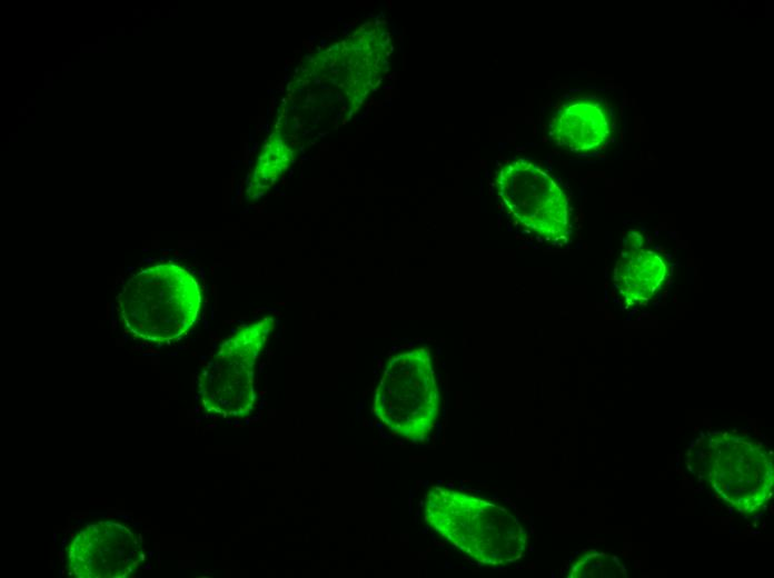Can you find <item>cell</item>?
I'll return each mask as SVG.
<instances>
[{
    "mask_svg": "<svg viewBox=\"0 0 774 578\" xmlns=\"http://www.w3.org/2000/svg\"><path fill=\"white\" fill-rule=\"evenodd\" d=\"M424 511L436 532L479 565L505 566L525 552V529L507 509L492 501L433 487L426 494Z\"/></svg>",
    "mask_w": 774,
    "mask_h": 578,
    "instance_id": "obj_1",
    "label": "cell"
},
{
    "mask_svg": "<svg viewBox=\"0 0 774 578\" xmlns=\"http://www.w3.org/2000/svg\"><path fill=\"white\" fill-rule=\"evenodd\" d=\"M201 305L197 279L185 268L161 263L131 276L118 296L126 328L150 342H170L197 320Z\"/></svg>",
    "mask_w": 774,
    "mask_h": 578,
    "instance_id": "obj_2",
    "label": "cell"
},
{
    "mask_svg": "<svg viewBox=\"0 0 774 578\" xmlns=\"http://www.w3.org/2000/svg\"><path fill=\"white\" fill-rule=\"evenodd\" d=\"M440 395L430 351L419 347L387 362L374 396V415L395 435L423 441L435 427Z\"/></svg>",
    "mask_w": 774,
    "mask_h": 578,
    "instance_id": "obj_3",
    "label": "cell"
},
{
    "mask_svg": "<svg viewBox=\"0 0 774 578\" xmlns=\"http://www.w3.org/2000/svg\"><path fill=\"white\" fill-rule=\"evenodd\" d=\"M275 325L274 317H264L242 326L222 341L198 381L200 400L208 412L241 418L252 410L255 366Z\"/></svg>",
    "mask_w": 774,
    "mask_h": 578,
    "instance_id": "obj_4",
    "label": "cell"
},
{
    "mask_svg": "<svg viewBox=\"0 0 774 578\" xmlns=\"http://www.w3.org/2000/svg\"><path fill=\"white\" fill-rule=\"evenodd\" d=\"M495 186L503 206L517 223L548 240L567 237V196L535 162L516 159L500 165Z\"/></svg>",
    "mask_w": 774,
    "mask_h": 578,
    "instance_id": "obj_5",
    "label": "cell"
},
{
    "mask_svg": "<svg viewBox=\"0 0 774 578\" xmlns=\"http://www.w3.org/2000/svg\"><path fill=\"white\" fill-rule=\"evenodd\" d=\"M142 559L143 547L138 535L112 520L80 529L66 552L68 572L77 578H127Z\"/></svg>",
    "mask_w": 774,
    "mask_h": 578,
    "instance_id": "obj_6",
    "label": "cell"
},
{
    "mask_svg": "<svg viewBox=\"0 0 774 578\" xmlns=\"http://www.w3.org/2000/svg\"><path fill=\"white\" fill-rule=\"evenodd\" d=\"M711 444L710 479L713 487L741 512L754 511L771 495L772 465L761 448L716 438Z\"/></svg>",
    "mask_w": 774,
    "mask_h": 578,
    "instance_id": "obj_7",
    "label": "cell"
},
{
    "mask_svg": "<svg viewBox=\"0 0 774 578\" xmlns=\"http://www.w3.org/2000/svg\"><path fill=\"white\" fill-rule=\"evenodd\" d=\"M667 263L657 253L643 248V237L631 231L623 241L614 270V281L626 306L647 302L661 288Z\"/></svg>",
    "mask_w": 774,
    "mask_h": 578,
    "instance_id": "obj_8",
    "label": "cell"
},
{
    "mask_svg": "<svg viewBox=\"0 0 774 578\" xmlns=\"http://www.w3.org/2000/svg\"><path fill=\"white\" fill-rule=\"evenodd\" d=\"M609 134L604 107L589 99L575 100L564 106L552 123V136L572 151L587 152L601 147Z\"/></svg>",
    "mask_w": 774,
    "mask_h": 578,
    "instance_id": "obj_9",
    "label": "cell"
},
{
    "mask_svg": "<svg viewBox=\"0 0 774 578\" xmlns=\"http://www.w3.org/2000/svg\"><path fill=\"white\" fill-rule=\"evenodd\" d=\"M613 565L604 555L589 554L579 558L572 567L570 577H604L605 568Z\"/></svg>",
    "mask_w": 774,
    "mask_h": 578,
    "instance_id": "obj_10",
    "label": "cell"
}]
</instances>
